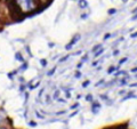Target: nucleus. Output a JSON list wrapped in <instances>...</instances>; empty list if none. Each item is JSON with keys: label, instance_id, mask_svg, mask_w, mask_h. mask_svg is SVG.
Here are the masks:
<instances>
[{"label": "nucleus", "instance_id": "1", "mask_svg": "<svg viewBox=\"0 0 137 129\" xmlns=\"http://www.w3.org/2000/svg\"><path fill=\"white\" fill-rule=\"evenodd\" d=\"M79 39H80V36H79V34H77V36H75L74 38H73V39H72V41L70 42V43H68V46H66L65 48H66V49H71V48H72V46L74 45V43H75V42H77V41H78V40H79Z\"/></svg>", "mask_w": 137, "mask_h": 129}, {"label": "nucleus", "instance_id": "2", "mask_svg": "<svg viewBox=\"0 0 137 129\" xmlns=\"http://www.w3.org/2000/svg\"><path fill=\"white\" fill-rule=\"evenodd\" d=\"M88 6V2H87L86 0H79V7L80 8H86V7Z\"/></svg>", "mask_w": 137, "mask_h": 129}, {"label": "nucleus", "instance_id": "3", "mask_svg": "<svg viewBox=\"0 0 137 129\" xmlns=\"http://www.w3.org/2000/svg\"><path fill=\"white\" fill-rule=\"evenodd\" d=\"M101 97L104 99L105 103H106L107 105H112V102H111V101H109V97H107V96H105V95H101Z\"/></svg>", "mask_w": 137, "mask_h": 129}, {"label": "nucleus", "instance_id": "4", "mask_svg": "<svg viewBox=\"0 0 137 129\" xmlns=\"http://www.w3.org/2000/svg\"><path fill=\"white\" fill-rule=\"evenodd\" d=\"M130 97H135V95H134V94H129L128 96L123 97V98H122V101H127V99H128V98H130Z\"/></svg>", "mask_w": 137, "mask_h": 129}, {"label": "nucleus", "instance_id": "5", "mask_svg": "<svg viewBox=\"0 0 137 129\" xmlns=\"http://www.w3.org/2000/svg\"><path fill=\"white\" fill-rule=\"evenodd\" d=\"M58 95H60V90H56L54 94V99H58Z\"/></svg>", "mask_w": 137, "mask_h": 129}, {"label": "nucleus", "instance_id": "6", "mask_svg": "<svg viewBox=\"0 0 137 129\" xmlns=\"http://www.w3.org/2000/svg\"><path fill=\"white\" fill-rule=\"evenodd\" d=\"M86 101H88V102H92V96H91V95H87Z\"/></svg>", "mask_w": 137, "mask_h": 129}, {"label": "nucleus", "instance_id": "7", "mask_svg": "<svg viewBox=\"0 0 137 129\" xmlns=\"http://www.w3.org/2000/svg\"><path fill=\"white\" fill-rule=\"evenodd\" d=\"M15 57H16V60H18V61H23V58L21 57V54H20V53H17Z\"/></svg>", "mask_w": 137, "mask_h": 129}, {"label": "nucleus", "instance_id": "8", "mask_svg": "<svg viewBox=\"0 0 137 129\" xmlns=\"http://www.w3.org/2000/svg\"><path fill=\"white\" fill-rule=\"evenodd\" d=\"M102 53H103V49H99V50L98 51H97V53H95V57H97V56H99V55H101L102 54Z\"/></svg>", "mask_w": 137, "mask_h": 129}, {"label": "nucleus", "instance_id": "9", "mask_svg": "<svg viewBox=\"0 0 137 129\" xmlns=\"http://www.w3.org/2000/svg\"><path fill=\"white\" fill-rule=\"evenodd\" d=\"M40 63H41L42 66H46V65H47V61H46V60H41V61H40Z\"/></svg>", "mask_w": 137, "mask_h": 129}, {"label": "nucleus", "instance_id": "10", "mask_svg": "<svg viewBox=\"0 0 137 129\" xmlns=\"http://www.w3.org/2000/svg\"><path fill=\"white\" fill-rule=\"evenodd\" d=\"M101 47H102L101 45H97V46H95V47L92 48V51H96V50H97V49H101Z\"/></svg>", "mask_w": 137, "mask_h": 129}, {"label": "nucleus", "instance_id": "11", "mask_svg": "<svg viewBox=\"0 0 137 129\" xmlns=\"http://www.w3.org/2000/svg\"><path fill=\"white\" fill-rule=\"evenodd\" d=\"M55 70H56V67H54L53 70H50V71H49V72H48L47 74H48V75H53V74H54V72H55Z\"/></svg>", "mask_w": 137, "mask_h": 129}, {"label": "nucleus", "instance_id": "12", "mask_svg": "<svg viewBox=\"0 0 137 129\" xmlns=\"http://www.w3.org/2000/svg\"><path fill=\"white\" fill-rule=\"evenodd\" d=\"M37 2H41V3H45V2H49L50 0H36Z\"/></svg>", "mask_w": 137, "mask_h": 129}, {"label": "nucleus", "instance_id": "13", "mask_svg": "<svg viewBox=\"0 0 137 129\" xmlns=\"http://www.w3.org/2000/svg\"><path fill=\"white\" fill-rule=\"evenodd\" d=\"M114 70H115V67H114V66H111L110 69H109V73H112Z\"/></svg>", "mask_w": 137, "mask_h": 129}, {"label": "nucleus", "instance_id": "14", "mask_svg": "<svg viewBox=\"0 0 137 129\" xmlns=\"http://www.w3.org/2000/svg\"><path fill=\"white\" fill-rule=\"evenodd\" d=\"M89 84H90V81H85L84 84H82V86H84V87H87V86H88Z\"/></svg>", "mask_w": 137, "mask_h": 129}, {"label": "nucleus", "instance_id": "15", "mask_svg": "<svg viewBox=\"0 0 137 129\" xmlns=\"http://www.w3.org/2000/svg\"><path fill=\"white\" fill-rule=\"evenodd\" d=\"M126 61H127V57H125V58H122V60H120V62H119V64H122V63H125Z\"/></svg>", "mask_w": 137, "mask_h": 129}, {"label": "nucleus", "instance_id": "16", "mask_svg": "<svg viewBox=\"0 0 137 129\" xmlns=\"http://www.w3.org/2000/svg\"><path fill=\"white\" fill-rule=\"evenodd\" d=\"M103 82H104V80H103V79H102L101 81H98V82H97V84H96V87H97V86H101V85L103 84Z\"/></svg>", "mask_w": 137, "mask_h": 129}, {"label": "nucleus", "instance_id": "17", "mask_svg": "<svg viewBox=\"0 0 137 129\" xmlns=\"http://www.w3.org/2000/svg\"><path fill=\"white\" fill-rule=\"evenodd\" d=\"M115 12H116L115 9H110V10H109V14H114Z\"/></svg>", "mask_w": 137, "mask_h": 129}, {"label": "nucleus", "instance_id": "18", "mask_svg": "<svg viewBox=\"0 0 137 129\" xmlns=\"http://www.w3.org/2000/svg\"><path fill=\"white\" fill-rule=\"evenodd\" d=\"M110 37H111V34H110V33H107V34H105V36H104V39L106 40V39H109Z\"/></svg>", "mask_w": 137, "mask_h": 129}, {"label": "nucleus", "instance_id": "19", "mask_svg": "<svg viewBox=\"0 0 137 129\" xmlns=\"http://www.w3.org/2000/svg\"><path fill=\"white\" fill-rule=\"evenodd\" d=\"M80 77H81V73L80 72H77V73H75V78H80Z\"/></svg>", "mask_w": 137, "mask_h": 129}, {"label": "nucleus", "instance_id": "20", "mask_svg": "<svg viewBox=\"0 0 137 129\" xmlns=\"http://www.w3.org/2000/svg\"><path fill=\"white\" fill-rule=\"evenodd\" d=\"M30 126L36 127V126H37V123H36V122H33V121H31V122H30Z\"/></svg>", "mask_w": 137, "mask_h": 129}, {"label": "nucleus", "instance_id": "21", "mask_svg": "<svg viewBox=\"0 0 137 129\" xmlns=\"http://www.w3.org/2000/svg\"><path fill=\"white\" fill-rule=\"evenodd\" d=\"M26 67H27V65H26V64H24V65L21 67V70H25V69H26Z\"/></svg>", "mask_w": 137, "mask_h": 129}, {"label": "nucleus", "instance_id": "22", "mask_svg": "<svg viewBox=\"0 0 137 129\" xmlns=\"http://www.w3.org/2000/svg\"><path fill=\"white\" fill-rule=\"evenodd\" d=\"M77 106H79V104H78V103H77V104H74V105H72V106H71V108H75Z\"/></svg>", "mask_w": 137, "mask_h": 129}, {"label": "nucleus", "instance_id": "23", "mask_svg": "<svg viewBox=\"0 0 137 129\" xmlns=\"http://www.w3.org/2000/svg\"><path fill=\"white\" fill-rule=\"evenodd\" d=\"M68 56H65V57H64V58H62V60H61L60 62H64V61H65V60H68Z\"/></svg>", "mask_w": 137, "mask_h": 129}, {"label": "nucleus", "instance_id": "24", "mask_svg": "<svg viewBox=\"0 0 137 129\" xmlns=\"http://www.w3.org/2000/svg\"><path fill=\"white\" fill-rule=\"evenodd\" d=\"M66 97H68H68H71V94L68 93V91H66Z\"/></svg>", "mask_w": 137, "mask_h": 129}, {"label": "nucleus", "instance_id": "25", "mask_svg": "<svg viewBox=\"0 0 137 129\" xmlns=\"http://www.w3.org/2000/svg\"><path fill=\"white\" fill-rule=\"evenodd\" d=\"M118 54H119V50H114V53H113L114 56H115V55H118Z\"/></svg>", "mask_w": 137, "mask_h": 129}, {"label": "nucleus", "instance_id": "26", "mask_svg": "<svg viewBox=\"0 0 137 129\" xmlns=\"http://www.w3.org/2000/svg\"><path fill=\"white\" fill-rule=\"evenodd\" d=\"M131 20H133V21H135V20H137V14H136V15H135L133 18H131Z\"/></svg>", "mask_w": 137, "mask_h": 129}, {"label": "nucleus", "instance_id": "27", "mask_svg": "<svg viewBox=\"0 0 137 129\" xmlns=\"http://www.w3.org/2000/svg\"><path fill=\"white\" fill-rule=\"evenodd\" d=\"M131 72H137V67H135V69L131 70Z\"/></svg>", "mask_w": 137, "mask_h": 129}, {"label": "nucleus", "instance_id": "28", "mask_svg": "<svg viewBox=\"0 0 137 129\" xmlns=\"http://www.w3.org/2000/svg\"><path fill=\"white\" fill-rule=\"evenodd\" d=\"M122 1H123V2H127V1H128V0H122Z\"/></svg>", "mask_w": 137, "mask_h": 129}]
</instances>
